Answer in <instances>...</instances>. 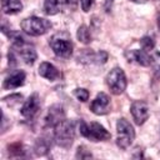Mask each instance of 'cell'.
Returning <instances> with one entry per match:
<instances>
[{"label":"cell","mask_w":160,"mask_h":160,"mask_svg":"<svg viewBox=\"0 0 160 160\" xmlns=\"http://www.w3.org/2000/svg\"><path fill=\"white\" fill-rule=\"evenodd\" d=\"M75 139V122L72 120L64 119L59 125L54 128V140L64 149H69Z\"/></svg>","instance_id":"1"},{"label":"cell","mask_w":160,"mask_h":160,"mask_svg":"<svg viewBox=\"0 0 160 160\" xmlns=\"http://www.w3.org/2000/svg\"><path fill=\"white\" fill-rule=\"evenodd\" d=\"M49 44H50L52 51L55 52V55L59 58L69 59L72 54V42H71L69 34L65 31L54 34L50 38Z\"/></svg>","instance_id":"2"},{"label":"cell","mask_w":160,"mask_h":160,"mask_svg":"<svg viewBox=\"0 0 160 160\" xmlns=\"http://www.w3.org/2000/svg\"><path fill=\"white\" fill-rule=\"evenodd\" d=\"M79 130L84 138H86L91 141H106L111 138L110 132L99 122L86 124L85 121L81 120L79 122Z\"/></svg>","instance_id":"3"},{"label":"cell","mask_w":160,"mask_h":160,"mask_svg":"<svg viewBox=\"0 0 160 160\" xmlns=\"http://www.w3.org/2000/svg\"><path fill=\"white\" fill-rule=\"evenodd\" d=\"M51 28V22L44 18L30 16L21 21V29L30 36H40L48 32Z\"/></svg>","instance_id":"4"},{"label":"cell","mask_w":160,"mask_h":160,"mask_svg":"<svg viewBox=\"0 0 160 160\" xmlns=\"http://www.w3.org/2000/svg\"><path fill=\"white\" fill-rule=\"evenodd\" d=\"M116 145L120 149H128L135 139V130L132 125L124 118L119 119L116 122Z\"/></svg>","instance_id":"5"},{"label":"cell","mask_w":160,"mask_h":160,"mask_svg":"<svg viewBox=\"0 0 160 160\" xmlns=\"http://www.w3.org/2000/svg\"><path fill=\"white\" fill-rule=\"evenodd\" d=\"M11 51L16 52L25 64L28 65H32L35 62V60L38 59V54L34 49L32 45L25 42V40L19 36L18 39L12 40V46H11Z\"/></svg>","instance_id":"6"},{"label":"cell","mask_w":160,"mask_h":160,"mask_svg":"<svg viewBox=\"0 0 160 160\" xmlns=\"http://www.w3.org/2000/svg\"><path fill=\"white\" fill-rule=\"evenodd\" d=\"M106 85L114 95H120L126 89V76L121 68H114L106 75Z\"/></svg>","instance_id":"7"},{"label":"cell","mask_w":160,"mask_h":160,"mask_svg":"<svg viewBox=\"0 0 160 160\" xmlns=\"http://www.w3.org/2000/svg\"><path fill=\"white\" fill-rule=\"evenodd\" d=\"M65 119V111L64 108L59 104H55L50 106L46 111V115L44 116V125L45 128H55Z\"/></svg>","instance_id":"8"},{"label":"cell","mask_w":160,"mask_h":160,"mask_svg":"<svg viewBox=\"0 0 160 160\" xmlns=\"http://www.w3.org/2000/svg\"><path fill=\"white\" fill-rule=\"evenodd\" d=\"M130 112L136 125H142L149 119V106L142 100H136L130 106Z\"/></svg>","instance_id":"9"},{"label":"cell","mask_w":160,"mask_h":160,"mask_svg":"<svg viewBox=\"0 0 160 160\" xmlns=\"http://www.w3.org/2000/svg\"><path fill=\"white\" fill-rule=\"evenodd\" d=\"M90 110L95 115H105L110 111V98L105 92H99L90 104Z\"/></svg>","instance_id":"10"},{"label":"cell","mask_w":160,"mask_h":160,"mask_svg":"<svg viewBox=\"0 0 160 160\" xmlns=\"http://www.w3.org/2000/svg\"><path fill=\"white\" fill-rule=\"evenodd\" d=\"M40 110V98L38 94L30 95L21 106V115L26 119H32Z\"/></svg>","instance_id":"11"},{"label":"cell","mask_w":160,"mask_h":160,"mask_svg":"<svg viewBox=\"0 0 160 160\" xmlns=\"http://www.w3.org/2000/svg\"><path fill=\"white\" fill-rule=\"evenodd\" d=\"M25 72L22 70H15L12 72H10V75L6 76V79L4 80L2 88L6 90H11V89H16L21 85H24L25 82Z\"/></svg>","instance_id":"12"},{"label":"cell","mask_w":160,"mask_h":160,"mask_svg":"<svg viewBox=\"0 0 160 160\" xmlns=\"http://www.w3.org/2000/svg\"><path fill=\"white\" fill-rule=\"evenodd\" d=\"M125 58L129 61L136 62L141 66H149L151 64V58L146 54L145 50H128L125 51Z\"/></svg>","instance_id":"13"},{"label":"cell","mask_w":160,"mask_h":160,"mask_svg":"<svg viewBox=\"0 0 160 160\" xmlns=\"http://www.w3.org/2000/svg\"><path fill=\"white\" fill-rule=\"evenodd\" d=\"M39 75L42 76L44 79H48L50 81H55L59 80L61 78V72L50 62H41L39 66Z\"/></svg>","instance_id":"14"},{"label":"cell","mask_w":160,"mask_h":160,"mask_svg":"<svg viewBox=\"0 0 160 160\" xmlns=\"http://www.w3.org/2000/svg\"><path fill=\"white\" fill-rule=\"evenodd\" d=\"M1 9L4 14L12 15L21 11L22 4L20 0H1Z\"/></svg>","instance_id":"15"},{"label":"cell","mask_w":160,"mask_h":160,"mask_svg":"<svg viewBox=\"0 0 160 160\" xmlns=\"http://www.w3.org/2000/svg\"><path fill=\"white\" fill-rule=\"evenodd\" d=\"M50 146H51V139L48 136H42L35 141L34 151L36 155H45L50 150Z\"/></svg>","instance_id":"16"},{"label":"cell","mask_w":160,"mask_h":160,"mask_svg":"<svg viewBox=\"0 0 160 160\" xmlns=\"http://www.w3.org/2000/svg\"><path fill=\"white\" fill-rule=\"evenodd\" d=\"M60 0H45L44 1V12L46 15H55L60 11Z\"/></svg>","instance_id":"17"},{"label":"cell","mask_w":160,"mask_h":160,"mask_svg":"<svg viewBox=\"0 0 160 160\" xmlns=\"http://www.w3.org/2000/svg\"><path fill=\"white\" fill-rule=\"evenodd\" d=\"M78 60L82 64H96V52L89 49H84L81 54H79Z\"/></svg>","instance_id":"18"},{"label":"cell","mask_w":160,"mask_h":160,"mask_svg":"<svg viewBox=\"0 0 160 160\" xmlns=\"http://www.w3.org/2000/svg\"><path fill=\"white\" fill-rule=\"evenodd\" d=\"M76 36H78V40L82 44H89L91 41V35H90V30L86 25H81L79 29H78V32H76Z\"/></svg>","instance_id":"19"},{"label":"cell","mask_w":160,"mask_h":160,"mask_svg":"<svg viewBox=\"0 0 160 160\" xmlns=\"http://www.w3.org/2000/svg\"><path fill=\"white\" fill-rule=\"evenodd\" d=\"M140 45H141L142 50H145V51H151V50L154 49V46H155V41H154V39L150 38V36H144V38L140 39Z\"/></svg>","instance_id":"20"},{"label":"cell","mask_w":160,"mask_h":160,"mask_svg":"<svg viewBox=\"0 0 160 160\" xmlns=\"http://www.w3.org/2000/svg\"><path fill=\"white\" fill-rule=\"evenodd\" d=\"M24 148L20 142H15V144H11L9 145V152L11 156H22V152H24Z\"/></svg>","instance_id":"21"},{"label":"cell","mask_w":160,"mask_h":160,"mask_svg":"<svg viewBox=\"0 0 160 160\" xmlns=\"http://www.w3.org/2000/svg\"><path fill=\"white\" fill-rule=\"evenodd\" d=\"M151 65L158 78H160V52H155L151 56Z\"/></svg>","instance_id":"22"},{"label":"cell","mask_w":160,"mask_h":160,"mask_svg":"<svg viewBox=\"0 0 160 160\" xmlns=\"http://www.w3.org/2000/svg\"><path fill=\"white\" fill-rule=\"evenodd\" d=\"M74 95L76 96L78 100L80 101H86L89 99V91L86 89H82V88H78L74 90Z\"/></svg>","instance_id":"23"},{"label":"cell","mask_w":160,"mask_h":160,"mask_svg":"<svg viewBox=\"0 0 160 160\" xmlns=\"http://www.w3.org/2000/svg\"><path fill=\"white\" fill-rule=\"evenodd\" d=\"M75 156H76V159H89V158H92L91 152L88 151L85 146H79Z\"/></svg>","instance_id":"24"},{"label":"cell","mask_w":160,"mask_h":160,"mask_svg":"<svg viewBox=\"0 0 160 160\" xmlns=\"http://www.w3.org/2000/svg\"><path fill=\"white\" fill-rule=\"evenodd\" d=\"M80 4H81V9H82L85 12H88V11L91 9V6H92L94 0H80Z\"/></svg>","instance_id":"25"},{"label":"cell","mask_w":160,"mask_h":160,"mask_svg":"<svg viewBox=\"0 0 160 160\" xmlns=\"http://www.w3.org/2000/svg\"><path fill=\"white\" fill-rule=\"evenodd\" d=\"M18 98H22V96H21V95H19V94L10 95V96L4 98V101H5V102H9L10 105H12V104H15V102H18V101H19V100H15V99H18Z\"/></svg>","instance_id":"26"},{"label":"cell","mask_w":160,"mask_h":160,"mask_svg":"<svg viewBox=\"0 0 160 160\" xmlns=\"http://www.w3.org/2000/svg\"><path fill=\"white\" fill-rule=\"evenodd\" d=\"M60 2L64 4V5L68 6V8L75 9V8H76V4H78V0H60Z\"/></svg>","instance_id":"27"},{"label":"cell","mask_w":160,"mask_h":160,"mask_svg":"<svg viewBox=\"0 0 160 160\" xmlns=\"http://www.w3.org/2000/svg\"><path fill=\"white\" fill-rule=\"evenodd\" d=\"M112 4H114V0H105V1H104V9H105L106 12H109V11L111 10Z\"/></svg>","instance_id":"28"},{"label":"cell","mask_w":160,"mask_h":160,"mask_svg":"<svg viewBox=\"0 0 160 160\" xmlns=\"http://www.w3.org/2000/svg\"><path fill=\"white\" fill-rule=\"evenodd\" d=\"M130 1H132V2H136V4H144V2H146L148 0H130Z\"/></svg>","instance_id":"29"},{"label":"cell","mask_w":160,"mask_h":160,"mask_svg":"<svg viewBox=\"0 0 160 160\" xmlns=\"http://www.w3.org/2000/svg\"><path fill=\"white\" fill-rule=\"evenodd\" d=\"M158 29H159V32H160V12L158 15Z\"/></svg>","instance_id":"30"}]
</instances>
